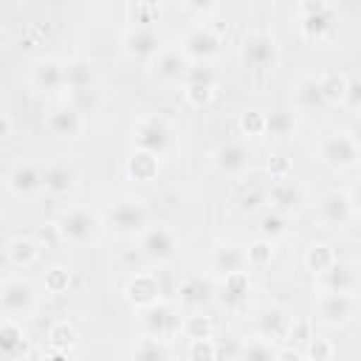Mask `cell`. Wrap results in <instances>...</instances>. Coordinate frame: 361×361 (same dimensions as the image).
Instances as JSON below:
<instances>
[{
  "label": "cell",
  "instance_id": "obj_34",
  "mask_svg": "<svg viewBox=\"0 0 361 361\" xmlns=\"http://www.w3.org/2000/svg\"><path fill=\"white\" fill-rule=\"evenodd\" d=\"M276 344L274 341H268V338H251V341H245L243 347H240V353H237V358L234 361H276Z\"/></svg>",
  "mask_w": 361,
  "mask_h": 361
},
{
  "label": "cell",
  "instance_id": "obj_41",
  "mask_svg": "<svg viewBox=\"0 0 361 361\" xmlns=\"http://www.w3.org/2000/svg\"><path fill=\"white\" fill-rule=\"evenodd\" d=\"M183 338L195 341V338H212V319L203 316L200 310L197 313H186L183 316V330H180Z\"/></svg>",
  "mask_w": 361,
  "mask_h": 361
},
{
  "label": "cell",
  "instance_id": "obj_32",
  "mask_svg": "<svg viewBox=\"0 0 361 361\" xmlns=\"http://www.w3.org/2000/svg\"><path fill=\"white\" fill-rule=\"evenodd\" d=\"M65 79H68V87L65 90L96 85V73H93V65L87 59H71V62H65Z\"/></svg>",
  "mask_w": 361,
  "mask_h": 361
},
{
  "label": "cell",
  "instance_id": "obj_14",
  "mask_svg": "<svg viewBox=\"0 0 361 361\" xmlns=\"http://www.w3.org/2000/svg\"><path fill=\"white\" fill-rule=\"evenodd\" d=\"M254 327H257V336H259V338H268V341L276 344V341L293 338L296 319H293L282 305H265V307L257 310Z\"/></svg>",
  "mask_w": 361,
  "mask_h": 361
},
{
  "label": "cell",
  "instance_id": "obj_35",
  "mask_svg": "<svg viewBox=\"0 0 361 361\" xmlns=\"http://www.w3.org/2000/svg\"><path fill=\"white\" fill-rule=\"evenodd\" d=\"M76 341H79V333H76L73 324H68V322L51 324V330H48V344H51L54 353H68V350L76 347Z\"/></svg>",
  "mask_w": 361,
  "mask_h": 361
},
{
  "label": "cell",
  "instance_id": "obj_22",
  "mask_svg": "<svg viewBox=\"0 0 361 361\" xmlns=\"http://www.w3.org/2000/svg\"><path fill=\"white\" fill-rule=\"evenodd\" d=\"M164 288H161V279H158V274H152V271H141V274H135L127 285H124V299L141 313V310H147L149 305H155V302H161L164 296Z\"/></svg>",
  "mask_w": 361,
  "mask_h": 361
},
{
  "label": "cell",
  "instance_id": "obj_24",
  "mask_svg": "<svg viewBox=\"0 0 361 361\" xmlns=\"http://www.w3.org/2000/svg\"><path fill=\"white\" fill-rule=\"evenodd\" d=\"M6 189L14 195V197H31L34 192L42 189V169L28 164V161H20L14 164L8 172H6Z\"/></svg>",
  "mask_w": 361,
  "mask_h": 361
},
{
  "label": "cell",
  "instance_id": "obj_12",
  "mask_svg": "<svg viewBox=\"0 0 361 361\" xmlns=\"http://www.w3.org/2000/svg\"><path fill=\"white\" fill-rule=\"evenodd\" d=\"M45 130H48L54 138L76 141V138H82L85 130H87V116L79 113L73 104L59 102V104H54V107L45 113Z\"/></svg>",
  "mask_w": 361,
  "mask_h": 361
},
{
  "label": "cell",
  "instance_id": "obj_7",
  "mask_svg": "<svg viewBox=\"0 0 361 361\" xmlns=\"http://www.w3.org/2000/svg\"><path fill=\"white\" fill-rule=\"evenodd\" d=\"M316 158H319V164H324L333 172H347V169H353V166L361 164V149L347 135V130H341V133H327L319 141Z\"/></svg>",
  "mask_w": 361,
  "mask_h": 361
},
{
  "label": "cell",
  "instance_id": "obj_17",
  "mask_svg": "<svg viewBox=\"0 0 361 361\" xmlns=\"http://www.w3.org/2000/svg\"><path fill=\"white\" fill-rule=\"evenodd\" d=\"M212 166L226 178H240L251 166V147L245 141H223L212 149Z\"/></svg>",
  "mask_w": 361,
  "mask_h": 361
},
{
  "label": "cell",
  "instance_id": "obj_56",
  "mask_svg": "<svg viewBox=\"0 0 361 361\" xmlns=\"http://www.w3.org/2000/svg\"><path fill=\"white\" fill-rule=\"evenodd\" d=\"M42 361H48V358H42Z\"/></svg>",
  "mask_w": 361,
  "mask_h": 361
},
{
  "label": "cell",
  "instance_id": "obj_21",
  "mask_svg": "<svg viewBox=\"0 0 361 361\" xmlns=\"http://www.w3.org/2000/svg\"><path fill=\"white\" fill-rule=\"evenodd\" d=\"M214 290H217V285H214V279L209 274L206 276L203 274H189L178 285V305L183 310H189V313H197L214 299Z\"/></svg>",
  "mask_w": 361,
  "mask_h": 361
},
{
  "label": "cell",
  "instance_id": "obj_5",
  "mask_svg": "<svg viewBox=\"0 0 361 361\" xmlns=\"http://www.w3.org/2000/svg\"><path fill=\"white\" fill-rule=\"evenodd\" d=\"M240 62L248 71H274L279 65V42L265 28H251L240 42Z\"/></svg>",
  "mask_w": 361,
  "mask_h": 361
},
{
  "label": "cell",
  "instance_id": "obj_28",
  "mask_svg": "<svg viewBox=\"0 0 361 361\" xmlns=\"http://www.w3.org/2000/svg\"><path fill=\"white\" fill-rule=\"evenodd\" d=\"M39 243L34 237H11L6 243V262L14 268H31L39 259Z\"/></svg>",
  "mask_w": 361,
  "mask_h": 361
},
{
  "label": "cell",
  "instance_id": "obj_48",
  "mask_svg": "<svg viewBox=\"0 0 361 361\" xmlns=\"http://www.w3.org/2000/svg\"><path fill=\"white\" fill-rule=\"evenodd\" d=\"M183 85H206V87H217L214 68H212V65H192L189 73H186V82H183Z\"/></svg>",
  "mask_w": 361,
  "mask_h": 361
},
{
  "label": "cell",
  "instance_id": "obj_29",
  "mask_svg": "<svg viewBox=\"0 0 361 361\" xmlns=\"http://www.w3.org/2000/svg\"><path fill=\"white\" fill-rule=\"evenodd\" d=\"M338 265V254H336V248L330 245V243H310L307 248H305V268L310 271V274H316V276H324L327 271H333Z\"/></svg>",
  "mask_w": 361,
  "mask_h": 361
},
{
  "label": "cell",
  "instance_id": "obj_8",
  "mask_svg": "<svg viewBox=\"0 0 361 361\" xmlns=\"http://www.w3.org/2000/svg\"><path fill=\"white\" fill-rule=\"evenodd\" d=\"M299 11V31L305 39L310 42H324L336 34L338 28V17L333 11V6L322 3V0H307V3H299L296 6Z\"/></svg>",
  "mask_w": 361,
  "mask_h": 361
},
{
  "label": "cell",
  "instance_id": "obj_18",
  "mask_svg": "<svg viewBox=\"0 0 361 361\" xmlns=\"http://www.w3.org/2000/svg\"><path fill=\"white\" fill-rule=\"evenodd\" d=\"M316 217L322 226L327 228H347L355 217L353 212V203H350V195L344 189H330L319 197L316 203Z\"/></svg>",
  "mask_w": 361,
  "mask_h": 361
},
{
  "label": "cell",
  "instance_id": "obj_55",
  "mask_svg": "<svg viewBox=\"0 0 361 361\" xmlns=\"http://www.w3.org/2000/svg\"><path fill=\"white\" fill-rule=\"evenodd\" d=\"M355 262H358V268H361V254H358V259H355Z\"/></svg>",
  "mask_w": 361,
  "mask_h": 361
},
{
  "label": "cell",
  "instance_id": "obj_6",
  "mask_svg": "<svg viewBox=\"0 0 361 361\" xmlns=\"http://www.w3.org/2000/svg\"><path fill=\"white\" fill-rule=\"evenodd\" d=\"M358 313V299L353 293H338V290H319L313 299V319L322 327L338 330L347 327Z\"/></svg>",
  "mask_w": 361,
  "mask_h": 361
},
{
  "label": "cell",
  "instance_id": "obj_33",
  "mask_svg": "<svg viewBox=\"0 0 361 361\" xmlns=\"http://www.w3.org/2000/svg\"><path fill=\"white\" fill-rule=\"evenodd\" d=\"M65 102L73 104L79 113L90 116V113H96L99 104H102V90H99L96 85H90V87H76V90H65Z\"/></svg>",
  "mask_w": 361,
  "mask_h": 361
},
{
  "label": "cell",
  "instance_id": "obj_53",
  "mask_svg": "<svg viewBox=\"0 0 361 361\" xmlns=\"http://www.w3.org/2000/svg\"><path fill=\"white\" fill-rule=\"evenodd\" d=\"M347 195H350V203H353V212H355V217L361 214V180L353 186V189H347Z\"/></svg>",
  "mask_w": 361,
  "mask_h": 361
},
{
  "label": "cell",
  "instance_id": "obj_37",
  "mask_svg": "<svg viewBox=\"0 0 361 361\" xmlns=\"http://www.w3.org/2000/svg\"><path fill=\"white\" fill-rule=\"evenodd\" d=\"M302 353H305L307 361H333L336 344H333V338H327V336H307Z\"/></svg>",
  "mask_w": 361,
  "mask_h": 361
},
{
  "label": "cell",
  "instance_id": "obj_54",
  "mask_svg": "<svg viewBox=\"0 0 361 361\" xmlns=\"http://www.w3.org/2000/svg\"><path fill=\"white\" fill-rule=\"evenodd\" d=\"M11 135V116L3 113V121H0V138H8Z\"/></svg>",
  "mask_w": 361,
  "mask_h": 361
},
{
  "label": "cell",
  "instance_id": "obj_51",
  "mask_svg": "<svg viewBox=\"0 0 361 361\" xmlns=\"http://www.w3.org/2000/svg\"><path fill=\"white\" fill-rule=\"evenodd\" d=\"M347 107H353V110H361V79H358V82H350Z\"/></svg>",
  "mask_w": 361,
  "mask_h": 361
},
{
  "label": "cell",
  "instance_id": "obj_45",
  "mask_svg": "<svg viewBox=\"0 0 361 361\" xmlns=\"http://www.w3.org/2000/svg\"><path fill=\"white\" fill-rule=\"evenodd\" d=\"M217 341L214 338H195L186 347V358L189 361H217Z\"/></svg>",
  "mask_w": 361,
  "mask_h": 361
},
{
  "label": "cell",
  "instance_id": "obj_39",
  "mask_svg": "<svg viewBox=\"0 0 361 361\" xmlns=\"http://www.w3.org/2000/svg\"><path fill=\"white\" fill-rule=\"evenodd\" d=\"M259 237H265V240H271V243H276L279 237H285L288 234V214H279V212H265L262 217H259Z\"/></svg>",
  "mask_w": 361,
  "mask_h": 361
},
{
  "label": "cell",
  "instance_id": "obj_42",
  "mask_svg": "<svg viewBox=\"0 0 361 361\" xmlns=\"http://www.w3.org/2000/svg\"><path fill=\"white\" fill-rule=\"evenodd\" d=\"M296 130V118L290 110H274L268 113V133L265 135H274V138H288L293 135Z\"/></svg>",
  "mask_w": 361,
  "mask_h": 361
},
{
  "label": "cell",
  "instance_id": "obj_46",
  "mask_svg": "<svg viewBox=\"0 0 361 361\" xmlns=\"http://www.w3.org/2000/svg\"><path fill=\"white\" fill-rule=\"evenodd\" d=\"M183 99L189 107L200 110V107H209L212 99H214V87H206V85H183Z\"/></svg>",
  "mask_w": 361,
  "mask_h": 361
},
{
  "label": "cell",
  "instance_id": "obj_50",
  "mask_svg": "<svg viewBox=\"0 0 361 361\" xmlns=\"http://www.w3.org/2000/svg\"><path fill=\"white\" fill-rule=\"evenodd\" d=\"M180 8L189 11V14H200V17H206V14L217 11V3H183Z\"/></svg>",
  "mask_w": 361,
  "mask_h": 361
},
{
  "label": "cell",
  "instance_id": "obj_16",
  "mask_svg": "<svg viewBox=\"0 0 361 361\" xmlns=\"http://www.w3.org/2000/svg\"><path fill=\"white\" fill-rule=\"evenodd\" d=\"M245 271H248L245 245L226 240V243H217L209 251V276L212 279H226L231 274H245Z\"/></svg>",
  "mask_w": 361,
  "mask_h": 361
},
{
  "label": "cell",
  "instance_id": "obj_36",
  "mask_svg": "<svg viewBox=\"0 0 361 361\" xmlns=\"http://www.w3.org/2000/svg\"><path fill=\"white\" fill-rule=\"evenodd\" d=\"M322 279V290H338V293H353V288H355V274L350 271V268H344L341 262L333 268V271H327L324 276H319Z\"/></svg>",
  "mask_w": 361,
  "mask_h": 361
},
{
  "label": "cell",
  "instance_id": "obj_15",
  "mask_svg": "<svg viewBox=\"0 0 361 361\" xmlns=\"http://www.w3.org/2000/svg\"><path fill=\"white\" fill-rule=\"evenodd\" d=\"M192 62L180 51V45H164V51L149 62V73L161 85H183Z\"/></svg>",
  "mask_w": 361,
  "mask_h": 361
},
{
  "label": "cell",
  "instance_id": "obj_19",
  "mask_svg": "<svg viewBox=\"0 0 361 361\" xmlns=\"http://www.w3.org/2000/svg\"><path fill=\"white\" fill-rule=\"evenodd\" d=\"M265 200H268L271 212H279V214L290 217L293 212H299L305 206V189L288 175H276L271 180L268 192H265Z\"/></svg>",
  "mask_w": 361,
  "mask_h": 361
},
{
  "label": "cell",
  "instance_id": "obj_13",
  "mask_svg": "<svg viewBox=\"0 0 361 361\" xmlns=\"http://www.w3.org/2000/svg\"><path fill=\"white\" fill-rule=\"evenodd\" d=\"M133 144L141 152H149L155 158H164L166 149H169V144H172V130H169V124L164 118L147 116V118H141L133 127Z\"/></svg>",
  "mask_w": 361,
  "mask_h": 361
},
{
  "label": "cell",
  "instance_id": "obj_9",
  "mask_svg": "<svg viewBox=\"0 0 361 361\" xmlns=\"http://www.w3.org/2000/svg\"><path fill=\"white\" fill-rule=\"evenodd\" d=\"M118 48L127 59L149 65L164 51V39H161L155 25H130V28H124V34L118 39Z\"/></svg>",
  "mask_w": 361,
  "mask_h": 361
},
{
  "label": "cell",
  "instance_id": "obj_40",
  "mask_svg": "<svg viewBox=\"0 0 361 361\" xmlns=\"http://www.w3.org/2000/svg\"><path fill=\"white\" fill-rule=\"evenodd\" d=\"M133 361H169V350H166L164 341L141 336L135 350H133Z\"/></svg>",
  "mask_w": 361,
  "mask_h": 361
},
{
  "label": "cell",
  "instance_id": "obj_4",
  "mask_svg": "<svg viewBox=\"0 0 361 361\" xmlns=\"http://www.w3.org/2000/svg\"><path fill=\"white\" fill-rule=\"evenodd\" d=\"M37 305H39V293L31 279L6 276L0 282V307H3L6 319H17V322L31 319L37 313Z\"/></svg>",
  "mask_w": 361,
  "mask_h": 361
},
{
  "label": "cell",
  "instance_id": "obj_20",
  "mask_svg": "<svg viewBox=\"0 0 361 361\" xmlns=\"http://www.w3.org/2000/svg\"><path fill=\"white\" fill-rule=\"evenodd\" d=\"M28 85L31 90L37 93H59L68 87V79H65V62L54 59V56H42L31 65V73H28Z\"/></svg>",
  "mask_w": 361,
  "mask_h": 361
},
{
  "label": "cell",
  "instance_id": "obj_26",
  "mask_svg": "<svg viewBox=\"0 0 361 361\" xmlns=\"http://www.w3.org/2000/svg\"><path fill=\"white\" fill-rule=\"evenodd\" d=\"M28 336L23 330V324L17 319H6L0 324V353L6 361H23L28 355Z\"/></svg>",
  "mask_w": 361,
  "mask_h": 361
},
{
  "label": "cell",
  "instance_id": "obj_1",
  "mask_svg": "<svg viewBox=\"0 0 361 361\" xmlns=\"http://www.w3.org/2000/svg\"><path fill=\"white\" fill-rule=\"evenodd\" d=\"M104 226L121 240H135L152 226L149 223V209L138 197H121L104 212Z\"/></svg>",
  "mask_w": 361,
  "mask_h": 361
},
{
  "label": "cell",
  "instance_id": "obj_30",
  "mask_svg": "<svg viewBox=\"0 0 361 361\" xmlns=\"http://www.w3.org/2000/svg\"><path fill=\"white\" fill-rule=\"evenodd\" d=\"M319 87H322V96H324V104H327V107L347 104L350 79H347L341 71H327V73H319Z\"/></svg>",
  "mask_w": 361,
  "mask_h": 361
},
{
  "label": "cell",
  "instance_id": "obj_44",
  "mask_svg": "<svg viewBox=\"0 0 361 361\" xmlns=\"http://www.w3.org/2000/svg\"><path fill=\"white\" fill-rule=\"evenodd\" d=\"M158 14H161V8L155 3H130L127 6V17L133 25H152V23H158Z\"/></svg>",
  "mask_w": 361,
  "mask_h": 361
},
{
  "label": "cell",
  "instance_id": "obj_52",
  "mask_svg": "<svg viewBox=\"0 0 361 361\" xmlns=\"http://www.w3.org/2000/svg\"><path fill=\"white\" fill-rule=\"evenodd\" d=\"M347 135H350V138L355 141V147L361 149V113H358V116L353 118V124L347 127Z\"/></svg>",
  "mask_w": 361,
  "mask_h": 361
},
{
  "label": "cell",
  "instance_id": "obj_2",
  "mask_svg": "<svg viewBox=\"0 0 361 361\" xmlns=\"http://www.w3.org/2000/svg\"><path fill=\"white\" fill-rule=\"evenodd\" d=\"M183 316H186V313H180V305H178V302L161 299V302H155V305H149L147 310L138 313L141 333H144L147 338H155V341L169 344L172 338L180 336V330H183Z\"/></svg>",
  "mask_w": 361,
  "mask_h": 361
},
{
  "label": "cell",
  "instance_id": "obj_23",
  "mask_svg": "<svg viewBox=\"0 0 361 361\" xmlns=\"http://www.w3.org/2000/svg\"><path fill=\"white\" fill-rule=\"evenodd\" d=\"M248 296H251V279H248V271L245 274H231L226 279H217V290H214V299L226 307V310H245L248 307Z\"/></svg>",
  "mask_w": 361,
  "mask_h": 361
},
{
  "label": "cell",
  "instance_id": "obj_10",
  "mask_svg": "<svg viewBox=\"0 0 361 361\" xmlns=\"http://www.w3.org/2000/svg\"><path fill=\"white\" fill-rule=\"evenodd\" d=\"M178 45L189 56L192 65H209L220 54V34L209 23H195L183 31Z\"/></svg>",
  "mask_w": 361,
  "mask_h": 361
},
{
  "label": "cell",
  "instance_id": "obj_11",
  "mask_svg": "<svg viewBox=\"0 0 361 361\" xmlns=\"http://www.w3.org/2000/svg\"><path fill=\"white\" fill-rule=\"evenodd\" d=\"M138 245H141V257L149 259L152 265H166V262H172L178 257V237L164 223H152L138 237Z\"/></svg>",
  "mask_w": 361,
  "mask_h": 361
},
{
  "label": "cell",
  "instance_id": "obj_27",
  "mask_svg": "<svg viewBox=\"0 0 361 361\" xmlns=\"http://www.w3.org/2000/svg\"><path fill=\"white\" fill-rule=\"evenodd\" d=\"M290 104L296 113H316L324 104L322 87H319V76H302L293 87H290Z\"/></svg>",
  "mask_w": 361,
  "mask_h": 361
},
{
  "label": "cell",
  "instance_id": "obj_25",
  "mask_svg": "<svg viewBox=\"0 0 361 361\" xmlns=\"http://www.w3.org/2000/svg\"><path fill=\"white\" fill-rule=\"evenodd\" d=\"M79 186V172L68 161H54L42 169V189L54 197H65Z\"/></svg>",
  "mask_w": 361,
  "mask_h": 361
},
{
  "label": "cell",
  "instance_id": "obj_31",
  "mask_svg": "<svg viewBox=\"0 0 361 361\" xmlns=\"http://www.w3.org/2000/svg\"><path fill=\"white\" fill-rule=\"evenodd\" d=\"M158 166H161V158H155V155H149V152H141V149H135V152L127 158V175H130L133 180H138V183L152 180V178L158 175Z\"/></svg>",
  "mask_w": 361,
  "mask_h": 361
},
{
  "label": "cell",
  "instance_id": "obj_47",
  "mask_svg": "<svg viewBox=\"0 0 361 361\" xmlns=\"http://www.w3.org/2000/svg\"><path fill=\"white\" fill-rule=\"evenodd\" d=\"M68 285H71V271L68 268L54 265V268L45 271V290L48 293H62V290H68Z\"/></svg>",
  "mask_w": 361,
  "mask_h": 361
},
{
  "label": "cell",
  "instance_id": "obj_3",
  "mask_svg": "<svg viewBox=\"0 0 361 361\" xmlns=\"http://www.w3.org/2000/svg\"><path fill=\"white\" fill-rule=\"evenodd\" d=\"M54 228H56V234H59L65 243H71V245H90V243H96V240L102 237L104 220H102L96 212H90V209L71 206V209H65V212L56 217Z\"/></svg>",
  "mask_w": 361,
  "mask_h": 361
},
{
  "label": "cell",
  "instance_id": "obj_43",
  "mask_svg": "<svg viewBox=\"0 0 361 361\" xmlns=\"http://www.w3.org/2000/svg\"><path fill=\"white\" fill-rule=\"evenodd\" d=\"M245 254H248V268H265L274 259V243L265 237H257L254 243L245 245Z\"/></svg>",
  "mask_w": 361,
  "mask_h": 361
},
{
  "label": "cell",
  "instance_id": "obj_49",
  "mask_svg": "<svg viewBox=\"0 0 361 361\" xmlns=\"http://www.w3.org/2000/svg\"><path fill=\"white\" fill-rule=\"evenodd\" d=\"M276 361H307V358H305V353H302L299 347L285 344V347L276 350Z\"/></svg>",
  "mask_w": 361,
  "mask_h": 361
},
{
  "label": "cell",
  "instance_id": "obj_38",
  "mask_svg": "<svg viewBox=\"0 0 361 361\" xmlns=\"http://www.w3.org/2000/svg\"><path fill=\"white\" fill-rule=\"evenodd\" d=\"M237 127L248 138L265 135L268 133V113H262V110H243L240 118H237Z\"/></svg>",
  "mask_w": 361,
  "mask_h": 361
}]
</instances>
